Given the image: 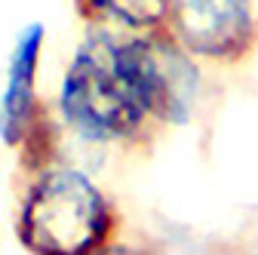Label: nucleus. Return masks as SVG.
<instances>
[{
	"label": "nucleus",
	"instance_id": "obj_2",
	"mask_svg": "<svg viewBox=\"0 0 258 255\" xmlns=\"http://www.w3.org/2000/svg\"><path fill=\"white\" fill-rule=\"evenodd\" d=\"M114 231V206L83 169L43 166L25 187L16 237L31 252L83 255L102 249Z\"/></svg>",
	"mask_w": 258,
	"mask_h": 255
},
{
	"label": "nucleus",
	"instance_id": "obj_1",
	"mask_svg": "<svg viewBox=\"0 0 258 255\" xmlns=\"http://www.w3.org/2000/svg\"><path fill=\"white\" fill-rule=\"evenodd\" d=\"M58 117L86 145L142 142L151 126H163L148 31L117 37L114 28L95 25L61 74Z\"/></svg>",
	"mask_w": 258,
	"mask_h": 255
},
{
	"label": "nucleus",
	"instance_id": "obj_3",
	"mask_svg": "<svg viewBox=\"0 0 258 255\" xmlns=\"http://www.w3.org/2000/svg\"><path fill=\"white\" fill-rule=\"evenodd\" d=\"M166 28L197 58L240 65L258 46L255 0H172Z\"/></svg>",
	"mask_w": 258,
	"mask_h": 255
},
{
	"label": "nucleus",
	"instance_id": "obj_5",
	"mask_svg": "<svg viewBox=\"0 0 258 255\" xmlns=\"http://www.w3.org/2000/svg\"><path fill=\"white\" fill-rule=\"evenodd\" d=\"M172 0H77V10L92 25L123 31L166 28Z\"/></svg>",
	"mask_w": 258,
	"mask_h": 255
},
{
	"label": "nucleus",
	"instance_id": "obj_4",
	"mask_svg": "<svg viewBox=\"0 0 258 255\" xmlns=\"http://www.w3.org/2000/svg\"><path fill=\"white\" fill-rule=\"evenodd\" d=\"M43 43H46V25L28 22L16 34V43L10 49L7 77H4V89H0V142L7 148H19L34 117L40 114L37 71H40Z\"/></svg>",
	"mask_w": 258,
	"mask_h": 255
}]
</instances>
